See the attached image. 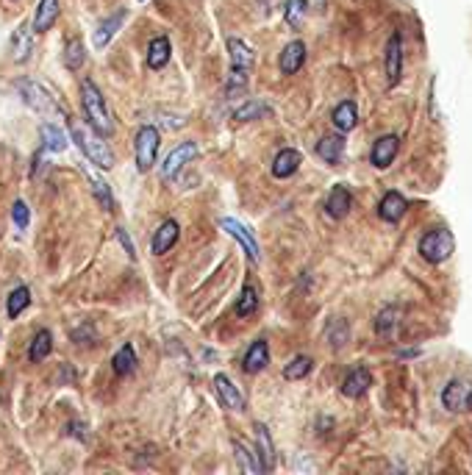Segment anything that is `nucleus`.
Returning <instances> with one entry per match:
<instances>
[{
	"mask_svg": "<svg viewBox=\"0 0 472 475\" xmlns=\"http://www.w3.org/2000/svg\"><path fill=\"white\" fill-rule=\"evenodd\" d=\"M31 48H34V31H31V23H23L14 37H11V56L14 61H25L31 56Z\"/></svg>",
	"mask_w": 472,
	"mask_h": 475,
	"instance_id": "16",
	"label": "nucleus"
},
{
	"mask_svg": "<svg viewBox=\"0 0 472 475\" xmlns=\"http://www.w3.org/2000/svg\"><path fill=\"white\" fill-rule=\"evenodd\" d=\"M11 220H14V226H17L20 231H25V228H28V223H31V211H28L25 200H17V203L11 206Z\"/></svg>",
	"mask_w": 472,
	"mask_h": 475,
	"instance_id": "37",
	"label": "nucleus"
},
{
	"mask_svg": "<svg viewBox=\"0 0 472 475\" xmlns=\"http://www.w3.org/2000/svg\"><path fill=\"white\" fill-rule=\"evenodd\" d=\"M197 153H200V147H197L194 142L178 144V147H175V150L164 159V164H161V178H164V181H170V178H173V175H175V173H178L187 161H192Z\"/></svg>",
	"mask_w": 472,
	"mask_h": 475,
	"instance_id": "6",
	"label": "nucleus"
},
{
	"mask_svg": "<svg viewBox=\"0 0 472 475\" xmlns=\"http://www.w3.org/2000/svg\"><path fill=\"white\" fill-rule=\"evenodd\" d=\"M111 367H114L117 376H131L134 367H137V353H134V347H131V345H123V347L114 353Z\"/></svg>",
	"mask_w": 472,
	"mask_h": 475,
	"instance_id": "29",
	"label": "nucleus"
},
{
	"mask_svg": "<svg viewBox=\"0 0 472 475\" xmlns=\"http://www.w3.org/2000/svg\"><path fill=\"white\" fill-rule=\"evenodd\" d=\"M453 250H456V239H453V234L447 228H436V231L425 234L423 242H420V253H423L425 261H430V264L447 261L453 256Z\"/></svg>",
	"mask_w": 472,
	"mask_h": 475,
	"instance_id": "3",
	"label": "nucleus"
},
{
	"mask_svg": "<svg viewBox=\"0 0 472 475\" xmlns=\"http://www.w3.org/2000/svg\"><path fill=\"white\" fill-rule=\"evenodd\" d=\"M228 50H231L234 70H250V64H253V50L247 48L244 42H239V39H228Z\"/></svg>",
	"mask_w": 472,
	"mask_h": 475,
	"instance_id": "33",
	"label": "nucleus"
},
{
	"mask_svg": "<svg viewBox=\"0 0 472 475\" xmlns=\"http://www.w3.org/2000/svg\"><path fill=\"white\" fill-rule=\"evenodd\" d=\"M297 167H300V153L292 150V147H283L281 153L275 156V161H273V175L275 178H289V175L297 173Z\"/></svg>",
	"mask_w": 472,
	"mask_h": 475,
	"instance_id": "21",
	"label": "nucleus"
},
{
	"mask_svg": "<svg viewBox=\"0 0 472 475\" xmlns=\"http://www.w3.org/2000/svg\"><path fill=\"white\" fill-rule=\"evenodd\" d=\"M31 306V289L28 286H17L11 295H8V303H6V314L14 320V317H20L25 309Z\"/></svg>",
	"mask_w": 472,
	"mask_h": 475,
	"instance_id": "28",
	"label": "nucleus"
},
{
	"mask_svg": "<svg viewBox=\"0 0 472 475\" xmlns=\"http://www.w3.org/2000/svg\"><path fill=\"white\" fill-rule=\"evenodd\" d=\"M403 211H406V200H403V195L400 192H386L383 195V200H380V206H378V214H380V220H386V223H397V220H403Z\"/></svg>",
	"mask_w": 472,
	"mask_h": 475,
	"instance_id": "15",
	"label": "nucleus"
},
{
	"mask_svg": "<svg viewBox=\"0 0 472 475\" xmlns=\"http://www.w3.org/2000/svg\"><path fill=\"white\" fill-rule=\"evenodd\" d=\"M397 150H400V140H397L395 134L380 137V140L373 144V150H370V161H373V167H378V170H386V167L395 161Z\"/></svg>",
	"mask_w": 472,
	"mask_h": 475,
	"instance_id": "7",
	"label": "nucleus"
},
{
	"mask_svg": "<svg viewBox=\"0 0 472 475\" xmlns=\"http://www.w3.org/2000/svg\"><path fill=\"white\" fill-rule=\"evenodd\" d=\"M325 209H328L330 217H336V220H342L350 209H353V195H350V190L347 187H333L328 195V203H325Z\"/></svg>",
	"mask_w": 472,
	"mask_h": 475,
	"instance_id": "18",
	"label": "nucleus"
},
{
	"mask_svg": "<svg viewBox=\"0 0 472 475\" xmlns=\"http://www.w3.org/2000/svg\"><path fill=\"white\" fill-rule=\"evenodd\" d=\"M264 114H270V106H267V103H259V100H250L247 106L236 109L234 120L236 123H247V120H259V117H264Z\"/></svg>",
	"mask_w": 472,
	"mask_h": 475,
	"instance_id": "36",
	"label": "nucleus"
},
{
	"mask_svg": "<svg viewBox=\"0 0 472 475\" xmlns=\"http://www.w3.org/2000/svg\"><path fill=\"white\" fill-rule=\"evenodd\" d=\"M50 350H53V333L50 331H42L37 333L34 339H31V347H28V359L37 364V362H45L47 356H50Z\"/></svg>",
	"mask_w": 472,
	"mask_h": 475,
	"instance_id": "27",
	"label": "nucleus"
},
{
	"mask_svg": "<svg viewBox=\"0 0 472 475\" xmlns=\"http://www.w3.org/2000/svg\"><path fill=\"white\" fill-rule=\"evenodd\" d=\"M125 23V8H120L117 14H111L108 20H103L100 25H97V31H94V48H106L108 42H111V37L120 31V25Z\"/></svg>",
	"mask_w": 472,
	"mask_h": 475,
	"instance_id": "20",
	"label": "nucleus"
},
{
	"mask_svg": "<svg viewBox=\"0 0 472 475\" xmlns=\"http://www.w3.org/2000/svg\"><path fill=\"white\" fill-rule=\"evenodd\" d=\"M234 456H236V462H239V467H242V473H250V475L264 473V464H261L259 453H253L250 448H244V445L236 442V439H234Z\"/></svg>",
	"mask_w": 472,
	"mask_h": 475,
	"instance_id": "24",
	"label": "nucleus"
},
{
	"mask_svg": "<svg viewBox=\"0 0 472 475\" xmlns=\"http://www.w3.org/2000/svg\"><path fill=\"white\" fill-rule=\"evenodd\" d=\"M389 317H392V311H383V314H378V323H375V328L378 331H389V326H392V320H389Z\"/></svg>",
	"mask_w": 472,
	"mask_h": 475,
	"instance_id": "40",
	"label": "nucleus"
},
{
	"mask_svg": "<svg viewBox=\"0 0 472 475\" xmlns=\"http://www.w3.org/2000/svg\"><path fill=\"white\" fill-rule=\"evenodd\" d=\"M256 442H259V459L264 464V470H270L275 464V448H273V439H270V431L267 426L256 423Z\"/></svg>",
	"mask_w": 472,
	"mask_h": 475,
	"instance_id": "25",
	"label": "nucleus"
},
{
	"mask_svg": "<svg viewBox=\"0 0 472 475\" xmlns=\"http://www.w3.org/2000/svg\"><path fill=\"white\" fill-rule=\"evenodd\" d=\"M373 386V376L367 367H356L347 373V378L342 381V395L344 397H361L367 389Z\"/></svg>",
	"mask_w": 472,
	"mask_h": 475,
	"instance_id": "11",
	"label": "nucleus"
},
{
	"mask_svg": "<svg viewBox=\"0 0 472 475\" xmlns=\"http://www.w3.org/2000/svg\"><path fill=\"white\" fill-rule=\"evenodd\" d=\"M311 359L309 356H297V359H292L286 367H283V378L286 381H300V378H306L309 373H311Z\"/></svg>",
	"mask_w": 472,
	"mask_h": 475,
	"instance_id": "35",
	"label": "nucleus"
},
{
	"mask_svg": "<svg viewBox=\"0 0 472 475\" xmlns=\"http://www.w3.org/2000/svg\"><path fill=\"white\" fill-rule=\"evenodd\" d=\"M267 364H270V347H267L264 339H256V342L247 347L242 367H244V373H261Z\"/></svg>",
	"mask_w": 472,
	"mask_h": 475,
	"instance_id": "12",
	"label": "nucleus"
},
{
	"mask_svg": "<svg viewBox=\"0 0 472 475\" xmlns=\"http://www.w3.org/2000/svg\"><path fill=\"white\" fill-rule=\"evenodd\" d=\"M134 150H137V167H139V173H147L153 167V161H156V153H159V128H153V125L139 128Z\"/></svg>",
	"mask_w": 472,
	"mask_h": 475,
	"instance_id": "5",
	"label": "nucleus"
},
{
	"mask_svg": "<svg viewBox=\"0 0 472 475\" xmlns=\"http://www.w3.org/2000/svg\"><path fill=\"white\" fill-rule=\"evenodd\" d=\"M400 73H403V45H400V37L392 34L389 42H386V78H389V87H395L400 81Z\"/></svg>",
	"mask_w": 472,
	"mask_h": 475,
	"instance_id": "10",
	"label": "nucleus"
},
{
	"mask_svg": "<svg viewBox=\"0 0 472 475\" xmlns=\"http://www.w3.org/2000/svg\"><path fill=\"white\" fill-rule=\"evenodd\" d=\"M170 39L167 37H156L153 42H150V48H147V67L150 70H161L167 61H170Z\"/></svg>",
	"mask_w": 472,
	"mask_h": 475,
	"instance_id": "23",
	"label": "nucleus"
},
{
	"mask_svg": "<svg viewBox=\"0 0 472 475\" xmlns=\"http://www.w3.org/2000/svg\"><path fill=\"white\" fill-rule=\"evenodd\" d=\"M303 61H306V45L303 42H289L286 48H283V53H281V73L283 75H294L300 67H303Z\"/></svg>",
	"mask_w": 472,
	"mask_h": 475,
	"instance_id": "17",
	"label": "nucleus"
},
{
	"mask_svg": "<svg viewBox=\"0 0 472 475\" xmlns=\"http://www.w3.org/2000/svg\"><path fill=\"white\" fill-rule=\"evenodd\" d=\"M220 228H223V231H228V234H231V237H234L236 242L244 247V253L250 256V261H253V264H259V245H256L253 234H250L244 226H239L236 220L225 217V220H220Z\"/></svg>",
	"mask_w": 472,
	"mask_h": 475,
	"instance_id": "8",
	"label": "nucleus"
},
{
	"mask_svg": "<svg viewBox=\"0 0 472 475\" xmlns=\"http://www.w3.org/2000/svg\"><path fill=\"white\" fill-rule=\"evenodd\" d=\"M303 14H306V0H289V3H286L283 17H286V23H289V25H300Z\"/></svg>",
	"mask_w": 472,
	"mask_h": 475,
	"instance_id": "38",
	"label": "nucleus"
},
{
	"mask_svg": "<svg viewBox=\"0 0 472 475\" xmlns=\"http://www.w3.org/2000/svg\"><path fill=\"white\" fill-rule=\"evenodd\" d=\"M56 20H58V0H39L37 17H34V31L45 34V31H50V25Z\"/></svg>",
	"mask_w": 472,
	"mask_h": 475,
	"instance_id": "22",
	"label": "nucleus"
},
{
	"mask_svg": "<svg viewBox=\"0 0 472 475\" xmlns=\"http://www.w3.org/2000/svg\"><path fill=\"white\" fill-rule=\"evenodd\" d=\"M342 153H344V140L342 137H323L320 142H317V156L323 159V161H339L342 159Z\"/></svg>",
	"mask_w": 472,
	"mask_h": 475,
	"instance_id": "30",
	"label": "nucleus"
},
{
	"mask_svg": "<svg viewBox=\"0 0 472 475\" xmlns=\"http://www.w3.org/2000/svg\"><path fill=\"white\" fill-rule=\"evenodd\" d=\"M84 61H87V50H84V42L81 39H67V45H64V67L67 70H81L84 67Z\"/></svg>",
	"mask_w": 472,
	"mask_h": 475,
	"instance_id": "31",
	"label": "nucleus"
},
{
	"mask_svg": "<svg viewBox=\"0 0 472 475\" xmlns=\"http://www.w3.org/2000/svg\"><path fill=\"white\" fill-rule=\"evenodd\" d=\"M87 178H89V184H92V192H94V197H97V203H100L106 211H114V197H111L108 184H106L97 173H92V170H87Z\"/></svg>",
	"mask_w": 472,
	"mask_h": 475,
	"instance_id": "32",
	"label": "nucleus"
},
{
	"mask_svg": "<svg viewBox=\"0 0 472 475\" xmlns=\"http://www.w3.org/2000/svg\"><path fill=\"white\" fill-rule=\"evenodd\" d=\"M442 406L453 414H464L472 409V383L464 378L450 381L445 389H442Z\"/></svg>",
	"mask_w": 472,
	"mask_h": 475,
	"instance_id": "4",
	"label": "nucleus"
},
{
	"mask_svg": "<svg viewBox=\"0 0 472 475\" xmlns=\"http://www.w3.org/2000/svg\"><path fill=\"white\" fill-rule=\"evenodd\" d=\"M214 386H217V395H220V400L225 403V409H231V412H242V409H244V400H242L239 389L231 383V378H225V376L220 373V376H214Z\"/></svg>",
	"mask_w": 472,
	"mask_h": 475,
	"instance_id": "19",
	"label": "nucleus"
},
{
	"mask_svg": "<svg viewBox=\"0 0 472 475\" xmlns=\"http://www.w3.org/2000/svg\"><path fill=\"white\" fill-rule=\"evenodd\" d=\"M117 239H120V245L125 247V253L131 256V259H137V250H134V245H131V239L125 234V228H117Z\"/></svg>",
	"mask_w": 472,
	"mask_h": 475,
	"instance_id": "39",
	"label": "nucleus"
},
{
	"mask_svg": "<svg viewBox=\"0 0 472 475\" xmlns=\"http://www.w3.org/2000/svg\"><path fill=\"white\" fill-rule=\"evenodd\" d=\"M81 100H84V111H87V120L94 131H100L103 137H111L114 134V123H111V114H108V106L100 95V90L94 87V81L84 78L81 81Z\"/></svg>",
	"mask_w": 472,
	"mask_h": 475,
	"instance_id": "2",
	"label": "nucleus"
},
{
	"mask_svg": "<svg viewBox=\"0 0 472 475\" xmlns=\"http://www.w3.org/2000/svg\"><path fill=\"white\" fill-rule=\"evenodd\" d=\"M20 95H23V100H25L31 109H37L39 114H50V111H56V106H53L50 95H47L39 84H34V81H23V84H20Z\"/></svg>",
	"mask_w": 472,
	"mask_h": 475,
	"instance_id": "9",
	"label": "nucleus"
},
{
	"mask_svg": "<svg viewBox=\"0 0 472 475\" xmlns=\"http://www.w3.org/2000/svg\"><path fill=\"white\" fill-rule=\"evenodd\" d=\"M178 234H181V228H178V223L175 220H164L161 226H159V231L153 234V253L156 256H161V253H167L175 242H178Z\"/></svg>",
	"mask_w": 472,
	"mask_h": 475,
	"instance_id": "14",
	"label": "nucleus"
},
{
	"mask_svg": "<svg viewBox=\"0 0 472 475\" xmlns=\"http://www.w3.org/2000/svg\"><path fill=\"white\" fill-rule=\"evenodd\" d=\"M256 309H259V292H256L253 284H244L242 297H239V303H236V314H239V317H250V314H256Z\"/></svg>",
	"mask_w": 472,
	"mask_h": 475,
	"instance_id": "34",
	"label": "nucleus"
},
{
	"mask_svg": "<svg viewBox=\"0 0 472 475\" xmlns=\"http://www.w3.org/2000/svg\"><path fill=\"white\" fill-rule=\"evenodd\" d=\"M333 128L339 131V134H347V131H353L356 128V123H359V109H356V103L353 100H342L336 109H333Z\"/></svg>",
	"mask_w": 472,
	"mask_h": 475,
	"instance_id": "13",
	"label": "nucleus"
},
{
	"mask_svg": "<svg viewBox=\"0 0 472 475\" xmlns=\"http://www.w3.org/2000/svg\"><path fill=\"white\" fill-rule=\"evenodd\" d=\"M42 147L47 153H61L67 147V137L56 123H42Z\"/></svg>",
	"mask_w": 472,
	"mask_h": 475,
	"instance_id": "26",
	"label": "nucleus"
},
{
	"mask_svg": "<svg viewBox=\"0 0 472 475\" xmlns=\"http://www.w3.org/2000/svg\"><path fill=\"white\" fill-rule=\"evenodd\" d=\"M67 125H70V137H73V142L78 144V150L92 161L97 167H103V170H111L114 167V153H111V147L103 142V134L100 131H92L89 125H84V123H78V120H67Z\"/></svg>",
	"mask_w": 472,
	"mask_h": 475,
	"instance_id": "1",
	"label": "nucleus"
}]
</instances>
